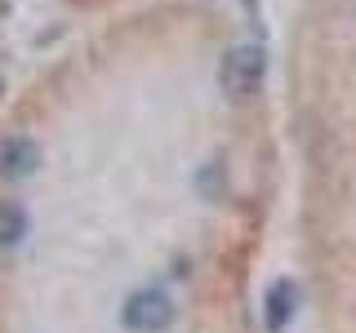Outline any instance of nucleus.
Wrapping results in <instances>:
<instances>
[{"label":"nucleus","mask_w":356,"mask_h":333,"mask_svg":"<svg viewBox=\"0 0 356 333\" xmlns=\"http://www.w3.org/2000/svg\"><path fill=\"white\" fill-rule=\"evenodd\" d=\"M263 71H267V58H263L259 44H236L218 62V85L227 98H250L263 85Z\"/></svg>","instance_id":"f257e3e1"},{"label":"nucleus","mask_w":356,"mask_h":333,"mask_svg":"<svg viewBox=\"0 0 356 333\" xmlns=\"http://www.w3.org/2000/svg\"><path fill=\"white\" fill-rule=\"evenodd\" d=\"M120 320H125V329H134V333H165L174 325V302L161 289H138V293H129Z\"/></svg>","instance_id":"f03ea898"},{"label":"nucleus","mask_w":356,"mask_h":333,"mask_svg":"<svg viewBox=\"0 0 356 333\" xmlns=\"http://www.w3.org/2000/svg\"><path fill=\"white\" fill-rule=\"evenodd\" d=\"M294 307H298V284L294 280H276L263 298V320H267V333H285L289 320H294Z\"/></svg>","instance_id":"7ed1b4c3"},{"label":"nucleus","mask_w":356,"mask_h":333,"mask_svg":"<svg viewBox=\"0 0 356 333\" xmlns=\"http://www.w3.org/2000/svg\"><path fill=\"white\" fill-rule=\"evenodd\" d=\"M36 164H40V147L31 138L9 133V138L0 142V173L5 178H27V173H36Z\"/></svg>","instance_id":"20e7f679"},{"label":"nucleus","mask_w":356,"mask_h":333,"mask_svg":"<svg viewBox=\"0 0 356 333\" xmlns=\"http://www.w3.org/2000/svg\"><path fill=\"white\" fill-rule=\"evenodd\" d=\"M22 236H27V214H22V205H14V200H0V249L18 244Z\"/></svg>","instance_id":"39448f33"},{"label":"nucleus","mask_w":356,"mask_h":333,"mask_svg":"<svg viewBox=\"0 0 356 333\" xmlns=\"http://www.w3.org/2000/svg\"><path fill=\"white\" fill-rule=\"evenodd\" d=\"M0 94H5V80H0Z\"/></svg>","instance_id":"423d86ee"}]
</instances>
